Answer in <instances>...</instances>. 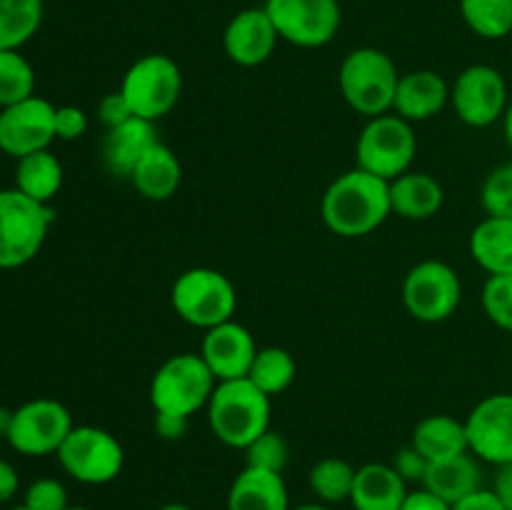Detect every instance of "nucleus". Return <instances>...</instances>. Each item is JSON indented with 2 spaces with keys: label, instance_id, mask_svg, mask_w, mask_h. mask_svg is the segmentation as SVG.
<instances>
[{
  "label": "nucleus",
  "instance_id": "obj_20",
  "mask_svg": "<svg viewBox=\"0 0 512 510\" xmlns=\"http://www.w3.org/2000/svg\"><path fill=\"white\" fill-rule=\"evenodd\" d=\"M408 483L388 463H365L355 473L348 503L355 510H400L408 498Z\"/></svg>",
  "mask_w": 512,
  "mask_h": 510
},
{
  "label": "nucleus",
  "instance_id": "obj_42",
  "mask_svg": "<svg viewBox=\"0 0 512 510\" xmlns=\"http://www.w3.org/2000/svg\"><path fill=\"white\" fill-rule=\"evenodd\" d=\"M190 418H178V415H160L155 413V433L163 440H180L188 433Z\"/></svg>",
  "mask_w": 512,
  "mask_h": 510
},
{
  "label": "nucleus",
  "instance_id": "obj_44",
  "mask_svg": "<svg viewBox=\"0 0 512 510\" xmlns=\"http://www.w3.org/2000/svg\"><path fill=\"white\" fill-rule=\"evenodd\" d=\"M18 473L8 460L0 458V503H8L15 493H18Z\"/></svg>",
  "mask_w": 512,
  "mask_h": 510
},
{
  "label": "nucleus",
  "instance_id": "obj_38",
  "mask_svg": "<svg viewBox=\"0 0 512 510\" xmlns=\"http://www.w3.org/2000/svg\"><path fill=\"white\" fill-rule=\"evenodd\" d=\"M390 465L398 470V475L405 480V483H423L430 463L425 455H420L418 450L413 448V445H405L403 450H398V453H395L393 463Z\"/></svg>",
  "mask_w": 512,
  "mask_h": 510
},
{
  "label": "nucleus",
  "instance_id": "obj_17",
  "mask_svg": "<svg viewBox=\"0 0 512 510\" xmlns=\"http://www.w3.org/2000/svg\"><path fill=\"white\" fill-rule=\"evenodd\" d=\"M280 35L265 8L240 10L223 35L225 55L240 68H258L273 55Z\"/></svg>",
  "mask_w": 512,
  "mask_h": 510
},
{
  "label": "nucleus",
  "instance_id": "obj_33",
  "mask_svg": "<svg viewBox=\"0 0 512 510\" xmlns=\"http://www.w3.org/2000/svg\"><path fill=\"white\" fill-rule=\"evenodd\" d=\"M290 460L288 440L275 430H265L260 438L245 448V465L260 470H270V473H283L285 465Z\"/></svg>",
  "mask_w": 512,
  "mask_h": 510
},
{
  "label": "nucleus",
  "instance_id": "obj_25",
  "mask_svg": "<svg viewBox=\"0 0 512 510\" xmlns=\"http://www.w3.org/2000/svg\"><path fill=\"white\" fill-rule=\"evenodd\" d=\"M470 255L488 275H512V218H485L470 233Z\"/></svg>",
  "mask_w": 512,
  "mask_h": 510
},
{
  "label": "nucleus",
  "instance_id": "obj_28",
  "mask_svg": "<svg viewBox=\"0 0 512 510\" xmlns=\"http://www.w3.org/2000/svg\"><path fill=\"white\" fill-rule=\"evenodd\" d=\"M43 23V0H0V50H20Z\"/></svg>",
  "mask_w": 512,
  "mask_h": 510
},
{
  "label": "nucleus",
  "instance_id": "obj_27",
  "mask_svg": "<svg viewBox=\"0 0 512 510\" xmlns=\"http://www.w3.org/2000/svg\"><path fill=\"white\" fill-rule=\"evenodd\" d=\"M15 188L38 203L50 205L63 188V165L50 150L25 155L15 168Z\"/></svg>",
  "mask_w": 512,
  "mask_h": 510
},
{
  "label": "nucleus",
  "instance_id": "obj_35",
  "mask_svg": "<svg viewBox=\"0 0 512 510\" xmlns=\"http://www.w3.org/2000/svg\"><path fill=\"white\" fill-rule=\"evenodd\" d=\"M483 310L490 323L512 333V275H490L485 280Z\"/></svg>",
  "mask_w": 512,
  "mask_h": 510
},
{
  "label": "nucleus",
  "instance_id": "obj_36",
  "mask_svg": "<svg viewBox=\"0 0 512 510\" xmlns=\"http://www.w3.org/2000/svg\"><path fill=\"white\" fill-rule=\"evenodd\" d=\"M25 508L30 510H68V490L55 478H38L25 490Z\"/></svg>",
  "mask_w": 512,
  "mask_h": 510
},
{
  "label": "nucleus",
  "instance_id": "obj_30",
  "mask_svg": "<svg viewBox=\"0 0 512 510\" xmlns=\"http://www.w3.org/2000/svg\"><path fill=\"white\" fill-rule=\"evenodd\" d=\"M355 473H358V468H353L348 460L323 458L310 468L308 485L323 505L345 503V500H350V493H353Z\"/></svg>",
  "mask_w": 512,
  "mask_h": 510
},
{
  "label": "nucleus",
  "instance_id": "obj_49",
  "mask_svg": "<svg viewBox=\"0 0 512 510\" xmlns=\"http://www.w3.org/2000/svg\"><path fill=\"white\" fill-rule=\"evenodd\" d=\"M8 510H30V508H25V505H15V508H8Z\"/></svg>",
  "mask_w": 512,
  "mask_h": 510
},
{
  "label": "nucleus",
  "instance_id": "obj_24",
  "mask_svg": "<svg viewBox=\"0 0 512 510\" xmlns=\"http://www.w3.org/2000/svg\"><path fill=\"white\" fill-rule=\"evenodd\" d=\"M420 485L448 505H455L458 500L483 488V468H480V460L468 450V453L430 463Z\"/></svg>",
  "mask_w": 512,
  "mask_h": 510
},
{
  "label": "nucleus",
  "instance_id": "obj_48",
  "mask_svg": "<svg viewBox=\"0 0 512 510\" xmlns=\"http://www.w3.org/2000/svg\"><path fill=\"white\" fill-rule=\"evenodd\" d=\"M160 510H193V508H190V505H185V503H165Z\"/></svg>",
  "mask_w": 512,
  "mask_h": 510
},
{
  "label": "nucleus",
  "instance_id": "obj_39",
  "mask_svg": "<svg viewBox=\"0 0 512 510\" xmlns=\"http://www.w3.org/2000/svg\"><path fill=\"white\" fill-rule=\"evenodd\" d=\"M98 118L105 128H115V125H123L128 123L130 118H135V113L133 108H130L128 100H125V95L120 93V90H115V93H108L100 100Z\"/></svg>",
  "mask_w": 512,
  "mask_h": 510
},
{
  "label": "nucleus",
  "instance_id": "obj_46",
  "mask_svg": "<svg viewBox=\"0 0 512 510\" xmlns=\"http://www.w3.org/2000/svg\"><path fill=\"white\" fill-rule=\"evenodd\" d=\"M503 123H505V140H508V145H510V150H512V100H510L508 110H505Z\"/></svg>",
  "mask_w": 512,
  "mask_h": 510
},
{
  "label": "nucleus",
  "instance_id": "obj_7",
  "mask_svg": "<svg viewBox=\"0 0 512 510\" xmlns=\"http://www.w3.org/2000/svg\"><path fill=\"white\" fill-rule=\"evenodd\" d=\"M120 93L130 103L135 118L158 123L178 105L183 93V73L170 55H143L128 68L120 83Z\"/></svg>",
  "mask_w": 512,
  "mask_h": 510
},
{
  "label": "nucleus",
  "instance_id": "obj_2",
  "mask_svg": "<svg viewBox=\"0 0 512 510\" xmlns=\"http://www.w3.org/2000/svg\"><path fill=\"white\" fill-rule=\"evenodd\" d=\"M205 410L213 435L228 448L245 450L270 430V395L250 378L223 380L215 385Z\"/></svg>",
  "mask_w": 512,
  "mask_h": 510
},
{
  "label": "nucleus",
  "instance_id": "obj_43",
  "mask_svg": "<svg viewBox=\"0 0 512 510\" xmlns=\"http://www.w3.org/2000/svg\"><path fill=\"white\" fill-rule=\"evenodd\" d=\"M493 493L498 495L505 510H512V463L500 465L493 480Z\"/></svg>",
  "mask_w": 512,
  "mask_h": 510
},
{
  "label": "nucleus",
  "instance_id": "obj_8",
  "mask_svg": "<svg viewBox=\"0 0 512 510\" xmlns=\"http://www.w3.org/2000/svg\"><path fill=\"white\" fill-rule=\"evenodd\" d=\"M355 153H358V168L390 183L398 175L408 173L418 153L413 123L395 113L370 118L360 130Z\"/></svg>",
  "mask_w": 512,
  "mask_h": 510
},
{
  "label": "nucleus",
  "instance_id": "obj_19",
  "mask_svg": "<svg viewBox=\"0 0 512 510\" xmlns=\"http://www.w3.org/2000/svg\"><path fill=\"white\" fill-rule=\"evenodd\" d=\"M158 130L155 123L143 118H130L128 123L108 128L103 140V163L118 178H130L135 165L140 163L145 153L158 143Z\"/></svg>",
  "mask_w": 512,
  "mask_h": 510
},
{
  "label": "nucleus",
  "instance_id": "obj_10",
  "mask_svg": "<svg viewBox=\"0 0 512 510\" xmlns=\"http://www.w3.org/2000/svg\"><path fill=\"white\" fill-rule=\"evenodd\" d=\"M463 285L458 273L443 260L413 265L403 283V305L420 323H443L458 310Z\"/></svg>",
  "mask_w": 512,
  "mask_h": 510
},
{
  "label": "nucleus",
  "instance_id": "obj_45",
  "mask_svg": "<svg viewBox=\"0 0 512 510\" xmlns=\"http://www.w3.org/2000/svg\"><path fill=\"white\" fill-rule=\"evenodd\" d=\"M10 423H13V410H8L0 405V438H8Z\"/></svg>",
  "mask_w": 512,
  "mask_h": 510
},
{
  "label": "nucleus",
  "instance_id": "obj_1",
  "mask_svg": "<svg viewBox=\"0 0 512 510\" xmlns=\"http://www.w3.org/2000/svg\"><path fill=\"white\" fill-rule=\"evenodd\" d=\"M390 213V183L363 168L338 175L320 200L325 228L340 238L370 235Z\"/></svg>",
  "mask_w": 512,
  "mask_h": 510
},
{
  "label": "nucleus",
  "instance_id": "obj_29",
  "mask_svg": "<svg viewBox=\"0 0 512 510\" xmlns=\"http://www.w3.org/2000/svg\"><path fill=\"white\" fill-rule=\"evenodd\" d=\"M295 373H298V365H295V358L290 355V350L278 348V345H268V348L258 350L248 378L265 395L275 398V395L285 393L293 385Z\"/></svg>",
  "mask_w": 512,
  "mask_h": 510
},
{
  "label": "nucleus",
  "instance_id": "obj_5",
  "mask_svg": "<svg viewBox=\"0 0 512 510\" xmlns=\"http://www.w3.org/2000/svg\"><path fill=\"white\" fill-rule=\"evenodd\" d=\"M215 385L218 380L200 353H178L155 370L150 380V403L160 415L190 418L208 405Z\"/></svg>",
  "mask_w": 512,
  "mask_h": 510
},
{
  "label": "nucleus",
  "instance_id": "obj_9",
  "mask_svg": "<svg viewBox=\"0 0 512 510\" xmlns=\"http://www.w3.org/2000/svg\"><path fill=\"white\" fill-rule=\"evenodd\" d=\"M55 455L65 473L85 485L110 483L123 473L125 465L120 440L98 425H75Z\"/></svg>",
  "mask_w": 512,
  "mask_h": 510
},
{
  "label": "nucleus",
  "instance_id": "obj_22",
  "mask_svg": "<svg viewBox=\"0 0 512 510\" xmlns=\"http://www.w3.org/2000/svg\"><path fill=\"white\" fill-rule=\"evenodd\" d=\"M128 180L145 200H150V203H165V200H170L178 193L180 180H183V165H180L178 155L158 140L140 158V163L135 165Z\"/></svg>",
  "mask_w": 512,
  "mask_h": 510
},
{
  "label": "nucleus",
  "instance_id": "obj_12",
  "mask_svg": "<svg viewBox=\"0 0 512 510\" xmlns=\"http://www.w3.org/2000/svg\"><path fill=\"white\" fill-rule=\"evenodd\" d=\"M73 428V415L63 403L53 398H35L13 410V423L5 440L18 453L43 458L58 453Z\"/></svg>",
  "mask_w": 512,
  "mask_h": 510
},
{
  "label": "nucleus",
  "instance_id": "obj_11",
  "mask_svg": "<svg viewBox=\"0 0 512 510\" xmlns=\"http://www.w3.org/2000/svg\"><path fill=\"white\" fill-rule=\"evenodd\" d=\"M450 103L470 128H490L505 118L510 105L508 83L493 65H468L450 85Z\"/></svg>",
  "mask_w": 512,
  "mask_h": 510
},
{
  "label": "nucleus",
  "instance_id": "obj_21",
  "mask_svg": "<svg viewBox=\"0 0 512 510\" xmlns=\"http://www.w3.org/2000/svg\"><path fill=\"white\" fill-rule=\"evenodd\" d=\"M228 510H290L288 485L283 473L245 465L228 490Z\"/></svg>",
  "mask_w": 512,
  "mask_h": 510
},
{
  "label": "nucleus",
  "instance_id": "obj_15",
  "mask_svg": "<svg viewBox=\"0 0 512 510\" xmlns=\"http://www.w3.org/2000/svg\"><path fill=\"white\" fill-rule=\"evenodd\" d=\"M55 140V105L50 100L30 95L28 100L0 110V150L25 158L38 150H48Z\"/></svg>",
  "mask_w": 512,
  "mask_h": 510
},
{
  "label": "nucleus",
  "instance_id": "obj_37",
  "mask_svg": "<svg viewBox=\"0 0 512 510\" xmlns=\"http://www.w3.org/2000/svg\"><path fill=\"white\" fill-rule=\"evenodd\" d=\"M88 130V115L78 105L55 108V140H78Z\"/></svg>",
  "mask_w": 512,
  "mask_h": 510
},
{
  "label": "nucleus",
  "instance_id": "obj_23",
  "mask_svg": "<svg viewBox=\"0 0 512 510\" xmlns=\"http://www.w3.org/2000/svg\"><path fill=\"white\" fill-rule=\"evenodd\" d=\"M445 203V190L430 173L408 170L390 180V208L405 220H430L440 213Z\"/></svg>",
  "mask_w": 512,
  "mask_h": 510
},
{
  "label": "nucleus",
  "instance_id": "obj_34",
  "mask_svg": "<svg viewBox=\"0 0 512 510\" xmlns=\"http://www.w3.org/2000/svg\"><path fill=\"white\" fill-rule=\"evenodd\" d=\"M480 203L490 218H512V163H503L485 178Z\"/></svg>",
  "mask_w": 512,
  "mask_h": 510
},
{
  "label": "nucleus",
  "instance_id": "obj_4",
  "mask_svg": "<svg viewBox=\"0 0 512 510\" xmlns=\"http://www.w3.org/2000/svg\"><path fill=\"white\" fill-rule=\"evenodd\" d=\"M53 218L50 205L28 198L18 188L0 190V268L28 265L43 248Z\"/></svg>",
  "mask_w": 512,
  "mask_h": 510
},
{
  "label": "nucleus",
  "instance_id": "obj_31",
  "mask_svg": "<svg viewBox=\"0 0 512 510\" xmlns=\"http://www.w3.org/2000/svg\"><path fill=\"white\" fill-rule=\"evenodd\" d=\"M460 15L485 40L512 35V0H460Z\"/></svg>",
  "mask_w": 512,
  "mask_h": 510
},
{
  "label": "nucleus",
  "instance_id": "obj_32",
  "mask_svg": "<svg viewBox=\"0 0 512 510\" xmlns=\"http://www.w3.org/2000/svg\"><path fill=\"white\" fill-rule=\"evenodd\" d=\"M35 95V70L20 50H0V108Z\"/></svg>",
  "mask_w": 512,
  "mask_h": 510
},
{
  "label": "nucleus",
  "instance_id": "obj_13",
  "mask_svg": "<svg viewBox=\"0 0 512 510\" xmlns=\"http://www.w3.org/2000/svg\"><path fill=\"white\" fill-rule=\"evenodd\" d=\"M280 40L298 48H323L338 35V0H265Z\"/></svg>",
  "mask_w": 512,
  "mask_h": 510
},
{
  "label": "nucleus",
  "instance_id": "obj_50",
  "mask_svg": "<svg viewBox=\"0 0 512 510\" xmlns=\"http://www.w3.org/2000/svg\"><path fill=\"white\" fill-rule=\"evenodd\" d=\"M68 510H88V508H80V505H70Z\"/></svg>",
  "mask_w": 512,
  "mask_h": 510
},
{
  "label": "nucleus",
  "instance_id": "obj_47",
  "mask_svg": "<svg viewBox=\"0 0 512 510\" xmlns=\"http://www.w3.org/2000/svg\"><path fill=\"white\" fill-rule=\"evenodd\" d=\"M290 510H333L330 505L323 503H308V505H298V508H290Z\"/></svg>",
  "mask_w": 512,
  "mask_h": 510
},
{
  "label": "nucleus",
  "instance_id": "obj_16",
  "mask_svg": "<svg viewBox=\"0 0 512 510\" xmlns=\"http://www.w3.org/2000/svg\"><path fill=\"white\" fill-rule=\"evenodd\" d=\"M258 350L253 333L238 320H228L205 330L200 358L205 360L215 380L223 383V380L248 378Z\"/></svg>",
  "mask_w": 512,
  "mask_h": 510
},
{
  "label": "nucleus",
  "instance_id": "obj_14",
  "mask_svg": "<svg viewBox=\"0 0 512 510\" xmlns=\"http://www.w3.org/2000/svg\"><path fill=\"white\" fill-rule=\"evenodd\" d=\"M468 448L480 463L495 468L512 463V393H495L480 400L465 418Z\"/></svg>",
  "mask_w": 512,
  "mask_h": 510
},
{
  "label": "nucleus",
  "instance_id": "obj_40",
  "mask_svg": "<svg viewBox=\"0 0 512 510\" xmlns=\"http://www.w3.org/2000/svg\"><path fill=\"white\" fill-rule=\"evenodd\" d=\"M453 510H505L500 503L498 495L493 493V488H480L475 493H470L468 498L458 500L453 505Z\"/></svg>",
  "mask_w": 512,
  "mask_h": 510
},
{
  "label": "nucleus",
  "instance_id": "obj_18",
  "mask_svg": "<svg viewBox=\"0 0 512 510\" xmlns=\"http://www.w3.org/2000/svg\"><path fill=\"white\" fill-rule=\"evenodd\" d=\"M450 103V85L435 70H413L400 75L393 113L408 123L435 118Z\"/></svg>",
  "mask_w": 512,
  "mask_h": 510
},
{
  "label": "nucleus",
  "instance_id": "obj_3",
  "mask_svg": "<svg viewBox=\"0 0 512 510\" xmlns=\"http://www.w3.org/2000/svg\"><path fill=\"white\" fill-rule=\"evenodd\" d=\"M400 73L393 58L378 48H355L340 65L338 83L345 103L360 115L378 118L393 113Z\"/></svg>",
  "mask_w": 512,
  "mask_h": 510
},
{
  "label": "nucleus",
  "instance_id": "obj_41",
  "mask_svg": "<svg viewBox=\"0 0 512 510\" xmlns=\"http://www.w3.org/2000/svg\"><path fill=\"white\" fill-rule=\"evenodd\" d=\"M400 510H453V505H448L445 500H440L438 495L420 485L418 490H410Z\"/></svg>",
  "mask_w": 512,
  "mask_h": 510
},
{
  "label": "nucleus",
  "instance_id": "obj_6",
  "mask_svg": "<svg viewBox=\"0 0 512 510\" xmlns=\"http://www.w3.org/2000/svg\"><path fill=\"white\" fill-rule=\"evenodd\" d=\"M170 303L180 320L200 330H210L233 320L238 290L233 280L215 268H190L175 278Z\"/></svg>",
  "mask_w": 512,
  "mask_h": 510
},
{
  "label": "nucleus",
  "instance_id": "obj_26",
  "mask_svg": "<svg viewBox=\"0 0 512 510\" xmlns=\"http://www.w3.org/2000/svg\"><path fill=\"white\" fill-rule=\"evenodd\" d=\"M410 445L420 455H425L428 463L468 453L470 448L468 433H465V420L453 418V415H428V418H423L415 425Z\"/></svg>",
  "mask_w": 512,
  "mask_h": 510
}]
</instances>
